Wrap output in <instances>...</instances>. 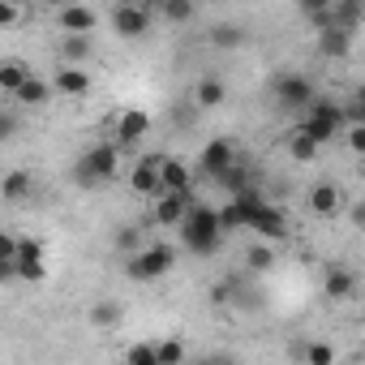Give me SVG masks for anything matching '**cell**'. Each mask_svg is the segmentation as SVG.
<instances>
[{"instance_id": "6da1fadb", "label": "cell", "mask_w": 365, "mask_h": 365, "mask_svg": "<svg viewBox=\"0 0 365 365\" xmlns=\"http://www.w3.org/2000/svg\"><path fill=\"white\" fill-rule=\"evenodd\" d=\"M180 232V245H185L190 254H198V258H207V254H215L220 250V241H224V220H220V211L215 207H194L190 211V220L176 228Z\"/></svg>"}, {"instance_id": "7a4b0ae2", "label": "cell", "mask_w": 365, "mask_h": 365, "mask_svg": "<svg viewBox=\"0 0 365 365\" xmlns=\"http://www.w3.org/2000/svg\"><path fill=\"white\" fill-rule=\"evenodd\" d=\"M116 172H120V146H116V142H95V146L82 150L78 163H73V180H78L82 190L108 185Z\"/></svg>"}, {"instance_id": "3957f363", "label": "cell", "mask_w": 365, "mask_h": 365, "mask_svg": "<svg viewBox=\"0 0 365 365\" xmlns=\"http://www.w3.org/2000/svg\"><path fill=\"white\" fill-rule=\"evenodd\" d=\"M339 129H348V120H344V103H335V99H318V103L305 112V120L297 125V133H305L314 146L335 142Z\"/></svg>"}, {"instance_id": "277c9868", "label": "cell", "mask_w": 365, "mask_h": 365, "mask_svg": "<svg viewBox=\"0 0 365 365\" xmlns=\"http://www.w3.org/2000/svg\"><path fill=\"white\" fill-rule=\"evenodd\" d=\"M271 91H275V103H279L284 112H309V108L318 103V91H314L309 73H297V69H284Z\"/></svg>"}, {"instance_id": "5b68a950", "label": "cell", "mask_w": 365, "mask_h": 365, "mask_svg": "<svg viewBox=\"0 0 365 365\" xmlns=\"http://www.w3.org/2000/svg\"><path fill=\"white\" fill-rule=\"evenodd\" d=\"M172 267H176V245H163V241H155V245H146L142 254L129 258V275H133L138 284H155V279H163Z\"/></svg>"}, {"instance_id": "8992f818", "label": "cell", "mask_w": 365, "mask_h": 365, "mask_svg": "<svg viewBox=\"0 0 365 365\" xmlns=\"http://www.w3.org/2000/svg\"><path fill=\"white\" fill-rule=\"evenodd\" d=\"M163 159L168 155H142L138 163H133V172H129V190L138 194V198H163Z\"/></svg>"}, {"instance_id": "52a82bcc", "label": "cell", "mask_w": 365, "mask_h": 365, "mask_svg": "<svg viewBox=\"0 0 365 365\" xmlns=\"http://www.w3.org/2000/svg\"><path fill=\"white\" fill-rule=\"evenodd\" d=\"M267 207H271V202H267L258 190H245V194L228 198V207L220 211V220H224V232H232V228H254V220H258Z\"/></svg>"}, {"instance_id": "ba28073f", "label": "cell", "mask_w": 365, "mask_h": 365, "mask_svg": "<svg viewBox=\"0 0 365 365\" xmlns=\"http://www.w3.org/2000/svg\"><path fill=\"white\" fill-rule=\"evenodd\" d=\"M112 31L120 39H142L150 35V22H155V9L150 5H112Z\"/></svg>"}, {"instance_id": "9c48e42d", "label": "cell", "mask_w": 365, "mask_h": 365, "mask_svg": "<svg viewBox=\"0 0 365 365\" xmlns=\"http://www.w3.org/2000/svg\"><path fill=\"white\" fill-rule=\"evenodd\" d=\"M232 168H237V150H232V142H228V138H211V142L202 146V155H198V172L211 176V180H220V176L232 172Z\"/></svg>"}, {"instance_id": "30bf717a", "label": "cell", "mask_w": 365, "mask_h": 365, "mask_svg": "<svg viewBox=\"0 0 365 365\" xmlns=\"http://www.w3.org/2000/svg\"><path fill=\"white\" fill-rule=\"evenodd\" d=\"M194 207H198L194 194H163V198L155 202V224H163V228H180V224L190 220Z\"/></svg>"}, {"instance_id": "8fae6325", "label": "cell", "mask_w": 365, "mask_h": 365, "mask_svg": "<svg viewBox=\"0 0 365 365\" xmlns=\"http://www.w3.org/2000/svg\"><path fill=\"white\" fill-rule=\"evenodd\" d=\"M305 202H309V211H314L318 220H335V215L344 211V194H339V185H331V180H322V185H314Z\"/></svg>"}, {"instance_id": "7c38bea8", "label": "cell", "mask_w": 365, "mask_h": 365, "mask_svg": "<svg viewBox=\"0 0 365 365\" xmlns=\"http://www.w3.org/2000/svg\"><path fill=\"white\" fill-rule=\"evenodd\" d=\"M250 232H254V237H262L267 245H279V241H288V232H292V228H288V215H284L279 207H267V211L254 220V228H250Z\"/></svg>"}, {"instance_id": "4fadbf2b", "label": "cell", "mask_w": 365, "mask_h": 365, "mask_svg": "<svg viewBox=\"0 0 365 365\" xmlns=\"http://www.w3.org/2000/svg\"><path fill=\"white\" fill-rule=\"evenodd\" d=\"M163 194H194V168L185 159H163Z\"/></svg>"}, {"instance_id": "5bb4252c", "label": "cell", "mask_w": 365, "mask_h": 365, "mask_svg": "<svg viewBox=\"0 0 365 365\" xmlns=\"http://www.w3.org/2000/svg\"><path fill=\"white\" fill-rule=\"evenodd\" d=\"M56 22H61L65 35H91V31L99 26V14H95L91 5H65V9L56 14Z\"/></svg>"}, {"instance_id": "9a60e30c", "label": "cell", "mask_w": 365, "mask_h": 365, "mask_svg": "<svg viewBox=\"0 0 365 365\" xmlns=\"http://www.w3.org/2000/svg\"><path fill=\"white\" fill-rule=\"evenodd\" d=\"M31 78H35V69H31L26 61H18V56L0 61V91H5L9 99H14V95H18V91H22V86L31 82Z\"/></svg>"}, {"instance_id": "2e32d148", "label": "cell", "mask_w": 365, "mask_h": 365, "mask_svg": "<svg viewBox=\"0 0 365 365\" xmlns=\"http://www.w3.org/2000/svg\"><path fill=\"white\" fill-rule=\"evenodd\" d=\"M52 91H61V95H69V99H82V95L91 91V73H86V69H73V65H61L56 78H52Z\"/></svg>"}, {"instance_id": "e0dca14e", "label": "cell", "mask_w": 365, "mask_h": 365, "mask_svg": "<svg viewBox=\"0 0 365 365\" xmlns=\"http://www.w3.org/2000/svg\"><path fill=\"white\" fill-rule=\"evenodd\" d=\"M146 129H150V116L142 112V108H125L120 116H116V142H138V138H146Z\"/></svg>"}, {"instance_id": "ac0fdd59", "label": "cell", "mask_w": 365, "mask_h": 365, "mask_svg": "<svg viewBox=\"0 0 365 365\" xmlns=\"http://www.w3.org/2000/svg\"><path fill=\"white\" fill-rule=\"evenodd\" d=\"M318 52H322L327 61H344V56L352 52V31H339V26L318 31Z\"/></svg>"}, {"instance_id": "d6986e66", "label": "cell", "mask_w": 365, "mask_h": 365, "mask_svg": "<svg viewBox=\"0 0 365 365\" xmlns=\"http://www.w3.org/2000/svg\"><path fill=\"white\" fill-rule=\"evenodd\" d=\"M322 292H327L331 301H348V297L356 292V275H352V271H344V267H331V271H327V279H322Z\"/></svg>"}, {"instance_id": "ffe728a7", "label": "cell", "mask_w": 365, "mask_h": 365, "mask_svg": "<svg viewBox=\"0 0 365 365\" xmlns=\"http://www.w3.org/2000/svg\"><path fill=\"white\" fill-rule=\"evenodd\" d=\"M26 194H35V176L31 172H9L5 180H0V198H5V202H22Z\"/></svg>"}, {"instance_id": "44dd1931", "label": "cell", "mask_w": 365, "mask_h": 365, "mask_svg": "<svg viewBox=\"0 0 365 365\" xmlns=\"http://www.w3.org/2000/svg\"><path fill=\"white\" fill-rule=\"evenodd\" d=\"M52 99V82H43V78H31L18 95H14V103H22V108H43Z\"/></svg>"}, {"instance_id": "7402d4cb", "label": "cell", "mask_w": 365, "mask_h": 365, "mask_svg": "<svg viewBox=\"0 0 365 365\" xmlns=\"http://www.w3.org/2000/svg\"><path fill=\"white\" fill-rule=\"evenodd\" d=\"M271 267H275V245L254 241V245L245 250V271H250V275H262V271H271Z\"/></svg>"}, {"instance_id": "603a6c76", "label": "cell", "mask_w": 365, "mask_h": 365, "mask_svg": "<svg viewBox=\"0 0 365 365\" xmlns=\"http://www.w3.org/2000/svg\"><path fill=\"white\" fill-rule=\"evenodd\" d=\"M61 56H65V65L82 69V61L91 56V35H65L61 39Z\"/></svg>"}, {"instance_id": "cb8c5ba5", "label": "cell", "mask_w": 365, "mask_h": 365, "mask_svg": "<svg viewBox=\"0 0 365 365\" xmlns=\"http://www.w3.org/2000/svg\"><path fill=\"white\" fill-rule=\"evenodd\" d=\"M224 99H228V91H224L220 78H202V82L194 86V103H198V108H220Z\"/></svg>"}, {"instance_id": "d4e9b609", "label": "cell", "mask_w": 365, "mask_h": 365, "mask_svg": "<svg viewBox=\"0 0 365 365\" xmlns=\"http://www.w3.org/2000/svg\"><path fill=\"white\" fill-rule=\"evenodd\" d=\"M211 43H215V48H241V43H245V26H237V22H220V26L211 31Z\"/></svg>"}, {"instance_id": "484cf974", "label": "cell", "mask_w": 365, "mask_h": 365, "mask_svg": "<svg viewBox=\"0 0 365 365\" xmlns=\"http://www.w3.org/2000/svg\"><path fill=\"white\" fill-rule=\"evenodd\" d=\"M116 250H120V254H129V258H133V254H142V250H146V245H142V228H138V224L116 228Z\"/></svg>"}, {"instance_id": "4316f807", "label": "cell", "mask_w": 365, "mask_h": 365, "mask_svg": "<svg viewBox=\"0 0 365 365\" xmlns=\"http://www.w3.org/2000/svg\"><path fill=\"white\" fill-rule=\"evenodd\" d=\"M125 365H159V344L155 339H142L125 352Z\"/></svg>"}, {"instance_id": "83f0119b", "label": "cell", "mask_w": 365, "mask_h": 365, "mask_svg": "<svg viewBox=\"0 0 365 365\" xmlns=\"http://www.w3.org/2000/svg\"><path fill=\"white\" fill-rule=\"evenodd\" d=\"M220 185H224V194H228V198H237V194L254 190V185H250V172H245L241 163H237L232 172H224V176H220Z\"/></svg>"}, {"instance_id": "f1b7e54d", "label": "cell", "mask_w": 365, "mask_h": 365, "mask_svg": "<svg viewBox=\"0 0 365 365\" xmlns=\"http://www.w3.org/2000/svg\"><path fill=\"white\" fill-rule=\"evenodd\" d=\"M159 18L172 22V26H180V22L194 18V5H190V0H168V5H159Z\"/></svg>"}, {"instance_id": "f546056e", "label": "cell", "mask_w": 365, "mask_h": 365, "mask_svg": "<svg viewBox=\"0 0 365 365\" xmlns=\"http://www.w3.org/2000/svg\"><path fill=\"white\" fill-rule=\"evenodd\" d=\"M288 155H292L297 163H314V159H318V146H314L305 133H292V138H288Z\"/></svg>"}, {"instance_id": "4dcf8cb0", "label": "cell", "mask_w": 365, "mask_h": 365, "mask_svg": "<svg viewBox=\"0 0 365 365\" xmlns=\"http://www.w3.org/2000/svg\"><path fill=\"white\" fill-rule=\"evenodd\" d=\"M305 365H335V348L327 339H309L305 344Z\"/></svg>"}, {"instance_id": "1f68e13d", "label": "cell", "mask_w": 365, "mask_h": 365, "mask_svg": "<svg viewBox=\"0 0 365 365\" xmlns=\"http://www.w3.org/2000/svg\"><path fill=\"white\" fill-rule=\"evenodd\" d=\"M155 344H159V365H190L180 339H155Z\"/></svg>"}, {"instance_id": "d6a6232c", "label": "cell", "mask_w": 365, "mask_h": 365, "mask_svg": "<svg viewBox=\"0 0 365 365\" xmlns=\"http://www.w3.org/2000/svg\"><path fill=\"white\" fill-rule=\"evenodd\" d=\"M331 14H335V26H339V31H356V22H361V5H352V0L331 5Z\"/></svg>"}, {"instance_id": "836d02e7", "label": "cell", "mask_w": 365, "mask_h": 365, "mask_svg": "<svg viewBox=\"0 0 365 365\" xmlns=\"http://www.w3.org/2000/svg\"><path fill=\"white\" fill-rule=\"evenodd\" d=\"M18 279H26V284L48 279V262L43 258H18Z\"/></svg>"}, {"instance_id": "e575fe53", "label": "cell", "mask_w": 365, "mask_h": 365, "mask_svg": "<svg viewBox=\"0 0 365 365\" xmlns=\"http://www.w3.org/2000/svg\"><path fill=\"white\" fill-rule=\"evenodd\" d=\"M91 322H95V327H116V322H120V305H116V301H99V305L91 309Z\"/></svg>"}, {"instance_id": "d590c367", "label": "cell", "mask_w": 365, "mask_h": 365, "mask_svg": "<svg viewBox=\"0 0 365 365\" xmlns=\"http://www.w3.org/2000/svg\"><path fill=\"white\" fill-rule=\"evenodd\" d=\"M344 142H348L352 155H365V125H348L344 129Z\"/></svg>"}, {"instance_id": "8d00e7d4", "label": "cell", "mask_w": 365, "mask_h": 365, "mask_svg": "<svg viewBox=\"0 0 365 365\" xmlns=\"http://www.w3.org/2000/svg\"><path fill=\"white\" fill-rule=\"evenodd\" d=\"M18 245H22V237H0V262H18Z\"/></svg>"}, {"instance_id": "74e56055", "label": "cell", "mask_w": 365, "mask_h": 365, "mask_svg": "<svg viewBox=\"0 0 365 365\" xmlns=\"http://www.w3.org/2000/svg\"><path fill=\"white\" fill-rule=\"evenodd\" d=\"M18 18H22V9H18V5H0V31H5V26H14Z\"/></svg>"}, {"instance_id": "f35d334b", "label": "cell", "mask_w": 365, "mask_h": 365, "mask_svg": "<svg viewBox=\"0 0 365 365\" xmlns=\"http://www.w3.org/2000/svg\"><path fill=\"white\" fill-rule=\"evenodd\" d=\"M14 129H18V116H14V108H5V116H0V138H14Z\"/></svg>"}, {"instance_id": "ab89813d", "label": "cell", "mask_w": 365, "mask_h": 365, "mask_svg": "<svg viewBox=\"0 0 365 365\" xmlns=\"http://www.w3.org/2000/svg\"><path fill=\"white\" fill-rule=\"evenodd\" d=\"M348 220H352V224H356V228H365V198H361V202H352V207H348Z\"/></svg>"}, {"instance_id": "60d3db41", "label": "cell", "mask_w": 365, "mask_h": 365, "mask_svg": "<svg viewBox=\"0 0 365 365\" xmlns=\"http://www.w3.org/2000/svg\"><path fill=\"white\" fill-rule=\"evenodd\" d=\"M190 365H237V361H232V356H215V352H211V356H194Z\"/></svg>"}]
</instances>
